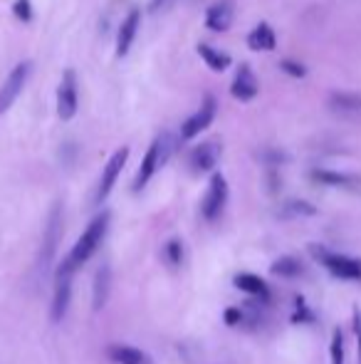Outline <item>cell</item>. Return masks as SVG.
Returning a JSON list of instances; mask_svg holds the SVG:
<instances>
[{
    "mask_svg": "<svg viewBox=\"0 0 361 364\" xmlns=\"http://www.w3.org/2000/svg\"><path fill=\"white\" fill-rule=\"evenodd\" d=\"M235 20V3L233 0H213L206 10V28L213 32H228Z\"/></svg>",
    "mask_w": 361,
    "mask_h": 364,
    "instance_id": "8fae6325",
    "label": "cell"
},
{
    "mask_svg": "<svg viewBox=\"0 0 361 364\" xmlns=\"http://www.w3.org/2000/svg\"><path fill=\"white\" fill-rule=\"evenodd\" d=\"M171 151H173V136L168 134V131H164V134H159L153 139L151 147H149L146 154H144V159H141V167L134 176V184H131V189H134L136 193H139L141 189H146V184L151 181L153 173H156V169L164 167L166 161H168V156H171Z\"/></svg>",
    "mask_w": 361,
    "mask_h": 364,
    "instance_id": "7a4b0ae2",
    "label": "cell"
},
{
    "mask_svg": "<svg viewBox=\"0 0 361 364\" xmlns=\"http://www.w3.org/2000/svg\"><path fill=\"white\" fill-rule=\"evenodd\" d=\"M221 144L218 142H203L198 144L193 151H190L188 156V164L190 169L196 173H208L215 169V164H218V159H221Z\"/></svg>",
    "mask_w": 361,
    "mask_h": 364,
    "instance_id": "7c38bea8",
    "label": "cell"
},
{
    "mask_svg": "<svg viewBox=\"0 0 361 364\" xmlns=\"http://www.w3.org/2000/svg\"><path fill=\"white\" fill-rule=\"evenodd\" d=\"M312 253L325 263L331 275H337L342 280H361V260L347 258V255H337V253H327L325 248H312Z\"/></svg>",
    "mask_w": 361,
    "mask_h": 364,
    "instance_id": "52a82bcc",
    "label": "cell"
},
{
    "mask_svg": "<svg viewBox=\"0 0 361 364\" xmlns=\"http://www.w3.org/2000/svg\"><path fill=\"white\" fill-rule=\"evenodd\" d=\"M111 362L117 364H151V357L146 352H141L136 347H129V345H111L107 350Z\"/></svg>",
    "mask_w": 361,
    "mask_h": 364,
    "instance_id": "d6986e66",
    "label": "cell"
},
{
    "mask_svg": "<svg viewBox=\"0 0 361 364\" xmlns=\"http://www.w3.org/2000/svg\"><path fill=\"white\" fill-rule=\"evenodd\" d=\"M248 47L255 52H272L277 47V35L270 23H257L250 32H248Z\"/></svg>",
    "mask_w": 361,
    "mask_h": 364,
    "instance_id": "5bb4252c",
    "label": "cell"
},
{
    "mask_svg": "<svg viewBox=\"0 0 361 364\" xmlns=\"http://www.w3.org/2000/svg\"><path fill=\"white\" fill-rule=\"evenodd\" d=\"M215 114H218V102H215L213 94H206L201 107L181 124V139H184V142H190V139H196L198 134H203V131L213 124Z\"/></svg>",
    "mask_w": 361,
    "mask_h": 364,
    "instance_id": "5b68a950",
    "label": "cell"
},
{
    "mask_svg": "<svg viewBox=\"0 0 361 364\" xmlns=\"http://www.w3.org/2000/svg\"><path fill=\"white\" fill-rule=\"evenodd\" d=\"M30 74H32V62L30 60L18 62V65L10 69V74L6 77V82L0 85V114H6V111L10 109L15 102H18V97L23 94L25 85H28V80H30Z\"/></svg>",
    "mask_w": 361,
    "mask_h": 364,
    "instance_id": "277c9868",
    "label": "cell"
},
{
    "mask_svg": "<svg viewBox=\"0 0 361 364\" xmlns=\"http://www.w3.org/2000/svg\"><path fill=\"white\" fill-rule=\"evenodd\" d=\"M354 332H356V345H359V359H361V310H354Z\"/></svg>",
    "mask_w": 361,
    "mask_h": 364,
    "instance_id": "f1b7e54d",
    "label": "cell"
},
{
    "mask_svg": "<svg viewBox=\"0 0 361 364\" xmlns=\"http://www.w3.org/2000/svg\"><path fill=\"white\" fill-rule=\"evenodd\" d=\"M329 107L339 114H354V111L361 109V97L349 92H331Z\"/></svg>",
    "mask_w": 361,
    "mask_h": 364,
    "instance_id": "ffe728a7",
    "label": "cell"
},
{
    "mask_svg": "<svg viewBox=\"0 0 361 364\" xmlns=\"http://www.w3.org/2000/svg\"><path fill=\"white\" fill-rule=\"evenodd\" d=\"M198 55H201V60L208 65V69H213V72H226L230 65H233V60H230V55L228 52H223V50L213 47V45L208 43H198Z\"/></svg>",
    "mask_w": 361,
    "mask_h": 364,
    "instance_id": "ac0fdd59",
    "label": "cell"
},
{
    "mask_svg": "<svg viewBox=\"0 0 361 364\" xmlns=\"http://www.w3.org/2000/svg\"><path fill=\"white\" fill-rule=\"evenodd\" d=\"M235 288L243 292H250V295L267 297V285H265V280H260L252 272H240V275H235Z\"/></svg>",
    "mask_w": 361,
    "mask_h": 364,
    "instance_id": "44dd1931",
    "label": "cell"
},
{
    "mask_svg": "<svg viewBox=\"0 0 361 364\" xmlns=\"http://www.w3.org/2000/svg\"><path fill=\"white\" fill-rule=\"evenodd\" d=\"M107 228H109V213H102V216L94 218V221L87 226L85 233L80 235V241L74 243V248L69 250L65 266H67L69 270H77L82 263H87V260L92 258L94 250L99 248V243L105 241Z\"/></svg>",
    "mask_w": 361,
    "mask_h": 364,
    "instance_id": "6da1fadb",
    "label": "cell"
},
{
    "mask_svg": "<svg viewBox=\"0 0 361 364\" xmlns=\"http://www.w3.org/2000/svg\"><path fill=\"white\" fill-rule=\"evenodd\" d=\"M317 213V208H314L312 204H307V201H287L285 204V208H282V216H314Z\"/></svg>",
    "mask_w": 361,
    "mask_h": 364,
    "instance_id": "603a6c76",
    "label": "cell"
},
{
    "mask_svg": "<svg viewBox=\"0 0 361 364\" xmlns=\"http://www.w3.org/2000/svg\"><path fill=\"white\" fill-rule=\"evenodd\" d=\"M228 204V181L223 173H213L210 176V184H208V191L203 196L201 201V213L206 221H218Z\"/></svg>",
    "mask_w": 361,
    "mask_h": 364,
    "instance_id": "8992f818",
    "label": "cell"
},
{
    "mask_svg": "<svg viewBox=\"0 0 361 364\" xmlns=\"http://www.w3.org/2000/svg\"><path fill=\"white\" fill-rule=\"evenodd\" d=\"M139 25H141V10L139 8H131L127 12V18L122 20L119 25V35H117V57H127L131 45L136 40V32H139Z\"/></svg>",
    "mask_w": 361,
    "mask_h": 364,
    "instance_id": "4fadbf2b",
    "label": "cell"
},
{
    "mask_svg": "<svg viewBox=\"0 0 361 364\" xmlns=\"http://www.w3.org/2000/svg\"><path fill=\"white\" fill-rule=\"evenodd\" d=\"M12 15H15L20 23H32V18H35L32 3L30 0H15V3H12Z\"/></svg>",
    "mask_w": 361,
    "mask_h": 364,
    "instance_id": "cb8c5ba5",
    "label": "cell"
},
{
    "mask_svg": "<svg viewBox=\"0 0 361 364\" xmlns=\"http://www.w3.org/2000/svg\"><path fill=\"white\" fill-rule=\"evenodd\" d=\"M230 94L238 102H252L260 94V82L255 77V69L248 62H243L238 67V72H235L233 82H230Z\"/></svg>",
    "mask_w": 361,
    "mask_h": 364,
    "instance_id": "30bf717a",
    "label": "cell"
},
{
    "mask_svg": "<svg viewBox=\"0 0 361 364\" xmlns=\"http://www.w3.org/2000/svg\"><path fill=\"white\" fill-rule=\"evenodd\" d=\"M57 241H60V206L52 208L47 221V231H45V243H43V268H47L55 258Z\"/></svg>",
    "mask_w": 361,
    "mask_h": 364,
    "instance_id": "9a60e30c",
    "label": "cell"
},
{
    "mask_svg": "<svg viewBox=\"0 0 361 364\" xmlns=\"http://www.w3.org/2000/svg\"><path fill=\"white\" fill-rule=\"evenodd\" d=\"M240 317H243V315H240V310H228V312H226V322H228V325H238Z\"/></svg>",
    "mask_w": 361,
    "mask_h": 364,
    "instance_id": "f546056e",
    "label": "cell"
},
{
    "mask_svg": "<svg viewBox=\"0 0 361 364\" xmlns=\"http://www.w3.org/2000/svg\"><path fill=\"white\" fill-rule=\"evenodd\" d=\"M270 272H272V275H280V278H294V275H300L302 272V263L294 258H280L272 263Z\"/></svg>",
    "mask_w": 361,
    "mask_h": 364,
    "instance_id": "7402d4cb",
    "label": "cell"
},
{
    "mask_svg": "<svg viewBox=\"0 0 361 364\" xmlns=\"http://www.w3.org/2000/svg\"><path fill=\"white\" fill-rule=\"evenodd\" d=\"M80 109V87H77V72L67 67L62 72V80L57 85V117L62 122H72Z\"/></svg>",
    "mask_w": 361,
    "mask_h": 364,
    "instance_id": "3957f363",
    "label": "cell"
},
{
    "mask_svg": "<svg viewBox=\"0 0 361 364\" xmlns=\"http://www.w3.org/2000/svg\"><path fill=\"white\" fill-rule=\"evenodd\" d=\"M72 272L65 263L57 270L55 278V300H52V322H62V317L67 315L69 297H72Z\"/></svg>",
    "mask_w": 361,
    "mask_h": 364,
    "instance_id": "9c48e42d",
    "label": "cell"
},
{
    "mask_svg": "<svg viewBox=\"0 0 361 364\" xmlns=\"http://www.w3.org/2000/svg\"><path fill=\"white\" fill-rule=\"evenodd\" d=\"M331 364H344V334L342 330H334L331 334Z\"/></svg>",
    "mask_w": 361,
    "mask_h": 364,
    "instance_id": "484cf974",
    "label": "cell"
},
{
    "mask_svg": "<svg viewBox=\"0 0 361 364\" xmlns=\"http://www.w3.org/2000/svg\"><path fill=\"white\" fill-rule=\"evenodd\" d=\"M312 181L322 186H342V189H359L361 179L354 176V173H342V171H329V169H314L312 173Z\"/></svg>",
    "mask_w": 361,
    "mask_h": 364,
    "instance_id": "2e32d148",
    "label": "cell"
},
{
    "mask_svg": "<svg viewBox=\"0 0 361 364\" xmlns=\"http://www.w3.org/2000/svg\"><path fill=\"white\" fill-rule=\"evenodd\" d=\"M164 253H166V260H168L173 268L184 263V246H181V241H168L164 248Z\"/></svg>",
    "mask_w": 361,
    "mask_h": 364,
    "instance_id": "d4e9b609",
    "label": "cell"
},
{
    "mask_svg": "<svg viewBox=\"0 0 361 364\" xmlns=\"http://www.w3.org/2000/svg\"><path fill=\"white\" fill-rule=\"evenodd\" d=\"M280 69L285 74H289V77H294V80H302V77H307V67L302 65V62H297V60H280Z\"/></svg>",
    "mask_w": 361,
    "mask_h": 364,
    "instance_id": "4316f807",
    "label": "cell"
},
{
    "mask_svg": "<svg viewBox=\"0 0 361 364\" xmlns=\"http://www.w3.org/2000/svg\"><path fill=\"white\" fill-rule=\"evenodd\" d=\"M166 3H171V0H153V3H151V10L156 12L159 8H166Z\"/></svg>",
    "mask_w": 361,
    "mask_h": 364,
    "instance_id": "4dcf8cb0",
    "label": "cell"
},
{
    "mask_svg": "<svg viewBox=\"0 0 361 364\" xmlns=\"http://www.w3.org/2000/svg\"><path fill=\"white\" fill-rule=\"evenodd\" d=\"M257 156H260L265 164H270V167H280V164H285V161H287V154H285V151H280V149H263V151H260Z\"/></svg>",
    "mask_w": 361,
    "mask_h": 364,
    "instance_id": "83f0119b",
    "label": "cell"
},
{
    "mask_svg": "<svg viewBox=\"0 0 361 364\" xmlns=\"http://www.w3.org/2000/svg\"><path fill=\"white\" fill-rule=\"evenodd\" d=\"M127 161H129V147L117 149V151L109 156L105 171H102V179H99V189H97L99 204L111 193V189H114V184H117V179H119V173H122V169L127 167Z\"/></svg>",
    "mask_w": 361,
    "mask_h": 364,
    "instance_id": "ba28073f",
    "label": "cell"
},
{
    "mask_svg": "<svg viewBox=\"0 0 361 364\" xmlns=\"http://www.w3.org/2000/svg\"><path fill=\"white\" fill-rule=\"evenodd\" d=\"M109 285H111V270L105 263V266L97 268V275H94V290H92L94 312H99L107 305V300H109Z\"/></svg>",
    "mask_w": 361,
    "mask_h": 364,
    "instance_id": "e0dca14e",
    "label": "cell"
}]
</instances>
